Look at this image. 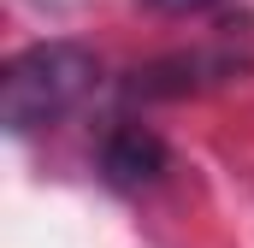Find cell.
I'll return each instance as SVG.
<instances>
[{
  "label": "cell",
  "mask_w": 254,
  "mask_h": 248,
  "mask_svg": "<svg viewBox=\"0 0 254 248\" xmlns=\"http://www.w3.org/2000/svg\"><path fill=\"white\" fill-rule=\"evenodd\" d=\"M95 89V54L77 42H36L0 77V119L12 136H30L42 124L65 119Z\"/></svg>",
  "instance_id": "obj_1"
},
{
  "label": "cell",
  "mask_w": 254,
  "mask_h": 248,
  "mask_svg": "<svg viewBox=\"0 0 254 248\" xmlns=\"http://www.w3.org/2000/svg\"><path fill=\"white\" fill-rule=\"evenodd\" d=\"M101 172L119 189H142V184H154L166 172V142L148 124H113L107 148H101Z\"/></svg>",
  "instance_id": "obj_2"
},
{
  "label": "cell",
  "mask_w": 254,
  "mask_h": 248,
  "mask_svg": "<svg viewBox=\"0 0 254 248\" xmlns=\"http://www.w3.org/2000/svg\"><path fill=\"white\" fill-rule=\"evenodd\" d=\"M142 6H154V12H166V18H190V12H213L219 0H142Z\"/></svg>",
  "instance_id": "obj_3"
}]
</instances>
